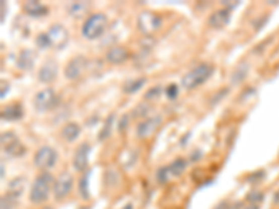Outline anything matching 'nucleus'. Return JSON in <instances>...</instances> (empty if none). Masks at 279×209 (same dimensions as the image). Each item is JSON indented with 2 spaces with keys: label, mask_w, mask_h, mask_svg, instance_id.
Returning <instances> with one entry per match:
<instances>
[{
  "label": "nucleus",
  "mask_w": 279,
  "mask_h": 209,
  "mask_svg": "<svg viewBox=\"0 0 279 209\" xmlns=\"http://www.w3.org/2000/svg\"><path fill=\"white\" fill-rule=\"evenodd\" d=\"M55 177L50 172H39L34 178L30 187L28 199L32 205H43L46 202L53 190Z\"/></svg>",
  "instance_id": "obj_1"
},
{
  "label": "nucleus",
  "mask_w": 279,
  "mask_h": 209,
  "mask_svg": "<svg viewBox=\"0 0 279 209\" xmlns=\"http://www.w3.org/2000/svg\"><path fill=\"white\" fill-rule=\"evenodd\" d=\"M214 66L210 63H200L191 70H188L187 73L182 77V86L184 89H194L197 86L205 84L206 81L213 77Z\"/></svg>",
  "instance_id": "obj_2"
},
{
  "label": "nucleus",
  "mask_w": 279,
  "mask_h": 209,
  "mask_svg": "<svg viewBox=\"0 0 279 209\" xmlns=\"http://www.w3.org/2000/svg\"><path fill=\"white\" fill-rule=\"evenodd\" d=\"M109 20L103 13H94L85 19L84 24L81 25V35L88 41H95L103 35L108 28Z\"/></svg>",
  "instance_id": "obj_3"
},
{
  "label": "nucleus",
  "mask_w": 279,
  "mask_h": 209,
  "mask_svg": "<svg viewBox=\"0 0 279 209\" xmlns=\"http://www.w3.org/2000/svg\"><path fill=\"white\" fill-rule=\"evenodd\" d=\"M57 160H59V154L55 148L50 145H43L37 149V152L34 154V158H32L34 166L39 169L41 172H49L50 169H53Z\"/></svg>",
  "instance_id": "obj_4"
},
{
  "label": "nucleus",
  "mask_w": 279,
  "mask_h": 209,
  "mask_svg": "<svg viewBox=\"0 0 279 209\" xmlns=\"http://www.w3.org/2000/svg\"><path fill=\"white\" fill-rule=\"evenodd\" d=\"M0 142H2V149L3 152L10 156V158H23L27 152V148L23 142L20 141L16 133L13 131H3L2 137H0Z\"/></svg>",
  "instance_id": "obj_5"
},
{
  "label": "nucleus",
  "mask_w": 279,
  "mask_h": 209,
  "mask_svg": "<svg viewBox=\"0 0 279 209\" xmlns=\"http://www.w3.org/2000/svg\"><path fill=\"white\" fill-rule=\"evenodd\" d=\"M74 188V177L70 172H61L57 177H55L52 195L55 201L61 202L72 195Z\"/></svg>",
  "instance_id": "obj_6"
},
{
  "label": "nucleus",
  "mask_w": 279,
  "mask_h": 209,
  "mask_svg": "<svg viewBox=\"0 0 279 209\" xmlns=\"http://www.w3.org/2000/svg\"><path fill=\"white\" fill-rule=\"evenodd\" d=\"M32 102H34V109L38 113H43V112L55 109L59 104V98H57L53 88H45L42 91L35 93Z\"/></svg>",
  "instance_id": "obj_7"
},
{
  "label": "nucleus",
  "mask_w": 279,
  "mask_h": 209,
  "mask_svg": "<svg viewBox=\"0 0 279 209\" xmlns=\"http://www.w3.org/2000/svg\"><path fill=\"white\" fill-rule=\"evenodd\" d=\"M137 27L146 37H151L162 27V17L152 12H143L137 17Z\"/></svg>",
  "instance_id": "obj_8"
},
{
  "label": "nucleus",
  "mask_w": 279,
  "mask_h": 209,
  "mask_svg": "<svg viewBox=\"0 0 279 209\" xmlns=\"http://www.w3.org/2000/svg\"><path fill=\"white\" fill-rule=\"evenodd\" d=\"M90 154H91V145L88 142H81L79 147L76 148L73 155V169L77 173H85L88 169V163H90Z\"/></svg>",
  "instance_id": "obj_9"
},
{
  "label": "nucleus",
  "mask_w": 279,
  "mask_h": 209,
  "mask_svg": "<svg viewBox=\"0 0 279 209\" xmlns=\"http://www.w3.org/2000/svg\"><path fill=\"white\" fill-rule=\"evenodd\" d=\"M88 67H90V62H88V59L85 56H76L72 60H68V63L66 64V67H64V77L70 81L79 80Z\"/></svg>",
  "instance_id": "obj_10"
},
{
  "label": "nucleus",
  "mask_w": 279,
  "mask_h": 209,
  "mask_svg": "<svg viewBox=\"0 0 279 209\" xmlns=\"http://www.w3.org/2000/svg\"><path fill=\"white\" fill-rule=\"evenodd\" d=\"M162 123V117L155 115V116H150L144 119L143 122L137 124L135 129V136L138 140H147L155 134V131L159 129V126Z\"/></svg>",
  "instance_id": "obj_11"
},
{
  "label": "nucleus",
  "mask_w": 279,
  "mask_h": 209,
  "mask_svg": "<svg viewBox=\"0 0 279 209\" xmlns=\"http://www.w3.org/2000/svg\"><path fill=\"white\" fill-rule=\"evenodd\" d=\"M46 34H48L49 39H50L52 48H55V49H63V48H66L67 42H68V39H70V35H68L67 28L64 25L59 24V23H56V24H53L52 27H49Z\"/></svg>",
  "instance_id": "obj_12"
},
{
  "label": "nucleus",
  "mask_w": 279,
  "mask_h": 209,
  "mask_svg": "<svg viewBox=\"0 0 279 209\" xmlns=\"http://www.w3.org/2000/svg\"><path fill=\"white\" fill-rule=\"evenodd\" d=\"M59 74V64L55 60H46L38 71V80L42 84H50L57 78Z\"/></svg>",
  "instance_id": "obj_13"
},
{
  "label": "nucleus",
  "mask_w": 279,
  "mask_h": 209,
  "mask_svg": "<svg viewBox=\"0 0 279 209\" xmlns=\"http://www.w3.org/2000/svg\"><path fill=\"white\" fill-rule=\"evenodd\" d=\"M229 21H231V10L221 7L218 10L211 13V16L206 20V24L211 28L221 30V28H224V27L229 24Z\"/></svg>",
  "instance_id": "obj_14"
},
{
  "label": "nucleus",
  "mask_w": 279,
  "mask_h": 209,
  "mask_svg": "<svg viewBox=\"0 0 279 209\" xmlns=\"http://www.w3.org/2000/svg\"><path fill=\"white\" fill-rule=\"evenodd\" d=\"M24 108L20 102H14V103H10L5 106L2 109V113H0V117L3 122H19L24 117Z\"/></svg>",
  "instance_id": "obj_15"
},
{
  "label": "nucleus",
  "mask_w": 279,
  "mask_h": 209,
  "mask_svg": "<svg viewBox=\"0 0 279 209\" xmlns=\"http://www.w3.org/2000/svg\"><path fill=\"white\" fill-rule=\"evenodd\" d=\"M128 57H130V52H128L124 46L120 45H116L112 46L106 55H105V60L109 63V64H123L124 62H127Z\"/></svg>",
  "instance_id": "obj_16"
},
{
  "label": "nucleus",
  "mask_w": 279,
  "mask_h": 209,
  "mask_svg": "<svg viewBox=\"0 0 279 209\" xmlns=\"http://www.w3.org/2000/svg\"><path fill=\"white\" fill-rule=\"evenodd\" d=\"M35 60H37V53L32 49H23L17 56L16 64L20 70L23 71H30L35 66Z\"/></svg>",
  "instance_id": "obj_17"
},
{
  "label": "nucleus",
  "mask_w": 279,
  "mask_h": 209,
  "mask_svg": "<svg viewBox=\"0 0 279 209\" xmlns=\"http://www.w3.org/2000/svg\"><path fill=\"white\" fill-rule=\"evenodd\" d=\"M23 10L30 17L41 19V17L48 16L49 7L45 6L41 2H37V0H30V2H25L24 5H23Z\"/></svg>",
  "instance_id": "obj_18"
},
{
  "label": "nucleus",
  "mask_w": 279,
  "mask_h": 209,
  "mask_svg": "<svg viewBox=\"0 0 279 209\" xmlns=\"http://www.w3.org/2000/svg\"><path fill=\"white\" fill-rule=\"evenodd\" d=\"M91 9V3L90 2H72L67 5V13L74 17V19H80L84 14L88 13V10Z\"/></svg>",
  "instance_id": "obj_19"
},
{
  "label": "nucleus",
  "mask_w": 279,
  "mask_h": 209,
  "mask_svg": "<svg viewBox=\"0 0 279 209\" xmlns=\"http://www.w3.org/2000/svg\"><path fill=\"white\" fill-rule=\"evenodd\" d=\"M81 134V127L79 123H67L64 124V127L61 129L60 136L66 142H74Z\"/></svg>",
  "instance_id": "obj_20"
},
{
  "label": "nucleus",
  "mask_w": 279,
  "mask_h": 209,
  "mask_svg": "<svg viewBox=\"0 0 279 209\" xmlns=\"http://www.w3.org/2000/svg\"><path fill=\"white\" fill-rule=\"evenodd\" d=\"M250 70V64L247 62H242L237 64L236 67L233 68V71L231 74V82L232 85H237L240 84L243 81L246 80L247 74H249Z\"/></svg>",
  "instance_id": "obj_21"
},
{
  "label": "nucleus",
  "mask_w": 279,
  "mask_h": 209,
  "mask_svg": "<svg viewBox=\"0 0 279 209\" xmlns=\"http://www.w3.org/2000/svg\"><path fill=\"white\" fill-rule=\"evenodd\" d=\"M187 159H186V158H182V156H179V158H176L175 160H172L169 165H168L170 176H172V177H180V176L184 174V172L187 170Z\"/></svg>",
  "instance_id": "obj_22"
},
{
  "label": "nucleus",
  "mask_w": 279,
  "mask_h": 209,
  "mask_svg": "<svg viewBox=\"0 0 279 209\" xmlns=\"http://www.w3.org/2000/svg\"><path fill=\"white\" fill-rule=\"evenodd\" d=\"M25 178L24 177H14L9 183V185H7V191L6 192H9V194H12V195H14V197L20 198L23 194H24L25 191Z\"/></svg>",
  "instance_id": "obj_23"
},
{
  "label": "nucleus",
  "mask_w": 279,
  "mask_h": 209,
  "mask_svg": "<svg viewBox=\"0 0 279 209\" xmlns=\"http://www.w3.org/2000/svg\"><path fill=\"white\" fill-rule=\"evenodd\" d=\"M90 173H91L90 170L83 173L79 180V184H77L80 197L83 198L84 201H88L91 198V194H90Z\"/></svg>",
  "instance_id": "obj_24"
},
{
  "label": "nucleus",
  "mask_w": 279,
  "mask_h": 209,
  "mask_svg": "<svg viewBox=\"0 0 279 209\" xmlns=\"http://www.w3.org/2000/svg\"><path fill=\"white\" fill-rule=\"evenodd\" d=\"M147 78L141 77V78H133V80H127L123 85V92L127 95H133V93L138 92L143 86L146 85Z\"/></svg>",
  "instance_id": "obj_25"
},
{
  "label": "nucleus",
  "mask_w": 279,
  "mask_h": 209,
  "mask_svg": "<svg viewBox=\"0 0 279 209\" xmlns=\"http://www.w3.org/2000/svg\"><path fill=\"white\" fill-rule=\"evenodd\" d=\"M113 124H115V113H110L109 116L106 117V120L103 122V126L99 134H98V140L99 141H105L108 140L112 134V129H113Z\"/></svg>",
  "instance_id": "obj_26"
},
{
  "label": "nucleus",
  "mask_w": 279,
  "mask_h": 209,
  "mask_svg": "<svg viewBox=\"0 0 279 209\" xmlns=\"http://www.w3.org/2000/svg\"><path fill=\"white\" fill-rule=\"evenodd\" d=\"M170 178H172V176H170L168 165L157 169V172H155V180H157V183H158L159 185H166L170 181Z\"/></svg>",
  "instance_id": "obj_27"
},
{
  "label": "nucleus",
  "mask_w": 279,
  "mask_h": 209,
  "mask_svg": "<svg viewBox=\"0 0 279 209\" xmlns=\"http://www.w3.org/2000/svg\"><path fill=\"white\" fill-rule=\"evenodd\" d=\"M150 112H151V104L148 103V102H143V103L137 104L134 108V111L131 112V117H134V119H138V117L147 119V117H150L148 116Z\"/></svg>",
  "instance_id": "obj_28"
},
{
  "label": "nucleus",
  "mask_w": 279,
  "mask_h": 209,
  "mask_svg": "<svg viewBox=\"0 0 279 209\" xmlns=\"http://www.w3.org/2000/svg\"><path fill=\"white\" fill-rule=\"evenodd\" d=\"M20 198L14 197L12 194H3L2 195V202H0V209H16V206L19 205Z\"/></svg>",
  "instance_id": "obj_29"
},
{
  "label": "nucleus",
  "mask_w": 279,
  "mask_h": 209,
  "mask_svg": "<svg viewBox=\"0 0 279 209\" xmlns=\"http://www.w3.org/2000/svg\"><path fill=\"white\" fill-rule=\"evenodd\" d=\"M264 201V192L260 190H251L247 192L246 195V202L247 203H255V205H261V202Z\"/></svg>",
  "instance_id": "obj_30"
},
{
  "label": "nucleus",
  "mask_w": 279,
  "mask_h": 209,
  "mask_svg": "<svg viewBox=\"0 0 279 209\" xmlns=\"http://www.w3.org/2000/svg\"><path fill=\"white\" fill-rule=\"evenodd\" d=\"M35 43H37V46L39 49H49V48H52V43H50V39H49L46 32L38 34L37 38H35Z\"/></svg>",
  "instance_id": "obj_31"
},
{
  "label": "nucleus",
  "mask_w": 279,
  "mask_h": 209,
  "mask_svg": "<svg viewBox=\"0 0 279 209\" xmlns=\"http://www.w3.org/2000/svg\"><path fill=\"white\" fill-rule=\"evenodd\" d=\"M162 91H165V89L161 85L152 86V88H150V89H148V91L146 92V95H144V99H146V100H154V99H157L161 96Z\"/></svg>",
  "instance_id": "obj_32"
},
{
  "label": "nucleus",
  "mask_w": 279,
  "mask_h": 209,
  "mask_svg": "<svg viewBox=\"0 0 279 209\" xmlns=\"http://www.w3.org/2000/svg\"><path fill=\"white\" fill-rule=\"evenodd\" d=\"M117 180H119V174L115 170L108 169L105 172V183H106V185H116L117 184Z\"/></svg>",
  "instance_id": "obj_33"
},
{
  "label": "nucleus",
  "mask_w": 279,
  "mask_h": 209,
  "mask_svg": "<svg viewBox=\"0 0 279 209\" xmlns=\"http://www.w3.org/2000/svg\"><path fill=\"white\" fill-rule=\"evenodd\" d=\"M164 92L166 95V98L170 99V100H175L177 98V95H179V86L176 84H169L165 88Z\"/></svg>",
  "instance_id": "obj_34"
},
{
  "label": "nucleus",
  "mask_w": 279,
  "mask_h": 209,
  "mask_svg": "<svg viewBox=\"0 0 279 209\" xmlns=\"http://www.w3.org/2000/svg\"><path fill=\"white\" fill-rule=\"evenodd\" d=\"M228 92H229V88H222L221 91L215 92L213 96H211V99H210V104H211V106H214V104L219 103V102H221V100H222V99L226 96V93H228Z\"/></svg>",
  "instance_id": "obj_35"
},
{
  "label": "nucleus",
  "mask_w": 279,
  "mask_h": 209,
  "mask_svg": "<svg viewBox=\"0 0 279 209\" xmlns=\"http://www.w3.org/2000/svg\"><path fill=\"white\" fill-rule=\"evenodd\" d=\"M128 123H130V115H128V113H124V115L119 119V122H117V131H119V133H123V131L128 127Z\"/></svg>",
  "instance_id": "obj_36"
},
{
  "label": "nucleus",
  "mask_w": 279,
  "mask_h": 209,
  "mask_svg": "<svg viewBox=\"0 0 279 209\" xmlns=\"http://www.w3.org/2000/svg\"><path fill=\"white\" fill-rule=\"evenodd\" d=\"M264 176H265V173L264 172H254L253 174H250L249 176V181L250 183H253V184H255V183H258V181H261L262 178H264Z\"/></svg>",
  "instance_id": "obj_37"
},
{
  "label": "nucleus",
  "mask_w": 279,
  "mask_h": 209,
  "mask_svg": "<svg viewBox=\"0 0 279 209\" xmlns=\"http://www.w3.org/2000/svg\"><path fill=\"white\" fill-rule=\"evenodd\" d=\"M233 208V202H231V201H221V202H218L217 205H215V208L214 209H232Z\"/></svg>",
  "instance_id": "obj_38"
},
{
  "label": "nucleus",
  "mask_w": 279,
  "mask_h": 209,
  "mask_svg": "<svg viewBox=\"0 0 279 209\" xmlns=\"http://www.w3.org/2000/svg\"><path fill=\"white\" fill-rule=\"evenodd\" d=\"M267 20H268V16H265L264 19H262V17H260L258 20H254V21H253V27H254L255 31H258L261 27H264V23H265Z\"/></svg>",
  "instance_id": "obj_39"
},
{
  "label": "nucleus",
  "mask_w": 279,
  "mask_h": 209,
  "mask_svg": "<svg viewBox=\"0 0 279 209\" xmlns=\"http://www.w3.org/2000/svg\"><path fill=\"white\" fill-rule=\"evenodd\" d=\"M9 88H10L9 82H6V81H2V92H0V98L2 99L6 98L7 93H9Z\"/></svg>",
  "instance_id": "obj_40"
},
{
  "label": "nucleus",
  "mask_w": 279,
  "mask_h": 209,
  "mask_svg": "<svg viewBox=\"0 0 279 209\" xmlns=\"http://www.w3.org/2000/svg\"><path fill=\"white\" fill-rule=\"evenodd\" d=\"M239 6V2H222V7L224 9H228V10H233Z\"/></svg>",
  "instance_id": "obj_41"
},
{
  "label": "nucleus",
  "mask_w": 279,
  "mask_h": 209,
  "mask_svg": "<svg viewBox=\"0 0 279 209\" xmlns=\"http://www.w3.org/2000/svg\"><path fill=\"white\" fill-rule=\"evenodd\" d=\"M243 209H261L260 205H255V203H246Z\"/></svg>",
  "instance_id": "obj_42"
},
{
  "label": "nucleus",
  "mask_w": 279,
  "mask_h": 209,
  "mask_svg": "<svg viewBox=\"0 0 279 209\" xmlns=\"http://www.w3.org/2000/svg\"><path fill=\"white\" fill-rule=\"evenodd\" d=\"M0 6H2V20H0V21H2V23H5V14H6V13H5V7H6V3H5V2H2V3H0Z\"/></svg>",
  "instance_id": "obj_43"
},
{
  "label": "nucleus",
  "mask_w": 279,
  "mask_h": 209,
  "mask_svg": "<svg viewBox=\"0 0 279 209\" xmlns=\"http://www.w3.org/2000/svg\"><path fill=\"white\" fill-rule=\"evenodd\" d=\"M272 202L275 203V205H279V190L273 194V197H272Z\"/></svg>",
  "instance_id": "obj_44"
},
{
  "label": "nucleus",
  "mask_w": 279,
  "mask_h": 209,
  "mask_svg": "<svg viewBox=\"0 0 279 209\" xmlns=\"http://www.w3.org/2000/svg\"><path fill=\"white\" fill-rule=\"evenodd\" d=\"M120 209H134L133 202H127V203H124V205H123V206H121Z\"/></svg>",
  "instance_id": "obj_45"
},
{
  "label": "nucleus",
  "mask_w": 279,
  "mask_h": 209,
  "mask_svg": "<svg viewBox=\"0 0 279 209\" xmlns=\"http://www.w3.org/2000/svg\"><path fill=\"white\" fill-rule=\"evenodd\" d=\"M5 178V165L2 163V180Z\"/></svg>",
  "instance_id": "obj_46"
},
{
  "label": "nucleus",
  "mask_w": 279,
  "mask_h": 209,
  "mask_svg": "<svg viewBox=\"0 0 279 209\" xmlns=\"http://www.w3.org/2000/svg\"><path fill=\"white\" fill-rule=\"evenodd\" d=\"M42 209H53V208H50V206H43Z\"/></svg>",
  "instance_id": "obj_47"
}]
</instances>
